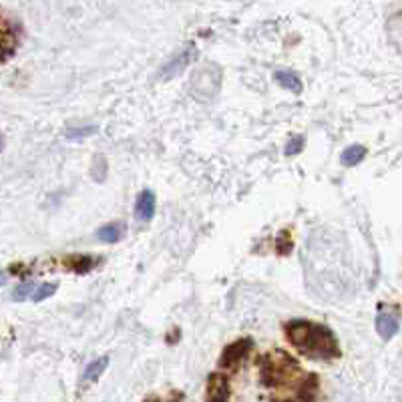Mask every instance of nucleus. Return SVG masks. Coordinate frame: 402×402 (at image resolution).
Listing matches in <instances>:
<instances>
[{
  "mask_svg": "<svg viewBox=\"0 0 402 402\" xmlns=\"http://www.w3.org/2000/svg\"><path fill=\"white\" fill-rule=\"evenodd\" d=\"M286 334L292 346L308 358L330 360L340 356L338 338L328 326L312 320H292L286 324Z\"/></svg>",
  "mask_w": 402,
  "mask_h": 402,
  "instance_id": "nucleus-1",
  "label": "nucleus"
},
{
  "mask_svg": "<svg viewBox=\"0 0 402 402\" xmlns=\"http://www.w3.org/2000/svg\"><path fill=\"white\" fill-rule=\"evenodd\" d=\"M222 85V71L213 64L205 67L198 71L191 79V93L196 99L200 101H207V99H213L220 91Z\"/></svg>",
  "mask_w": 402,
  "mask_h": 402,
  "instance_id": "nucleus-2",
  "label": "nucleus"
},
{
  "mask_svg": "<svg viewBox=\"0 0 402 402\" xmlns=\"http://www.w3.org/2000/svg\"><path fill=\"white\" fill-rule=\"evenodd\" d=\"M2 62H8L21 43V25L10 16H2Z\"/></svg>",
  "mask_w": 402,
  "mask_h": 402,
  "instance_id": "nucleus-3",
  "label": "nucleus"
},
{
  "mask_svg": "<svg viewBox=\"0 0 402 402\" xmlns=\"http://www.w3.org/2000/svg\"><path fill=\"white\" fill-rule=\"evenodd\" d=\"M254 348V340L252 338H239L230 346L224 348L222 358H220V366L222 368H235Z\"/></svg>",
  "mask_w": 402,
  "mask_h": 402,
  "instance_id": "nucleus-4",
  "label": "nucleus"
},
{
  "mask_svg": "<svg viewBox=\"0 0 402 402\" xmlns=\"http://www.w3.org/2000/svg\"><path fill=\"white\" fill-rule=\"evenodd\" d=\"M196 55H198L196 47L193 45H187L177 57H173L167 64H163V69L159 71V79L161 81H172V79H175L177 75H181L185 71V67L196 58Z\"/></svg>",
  "mask_w": 402,
  "mask_h": 402,
  "instance_id": "nucleus-5",
  "label": "nucleus"
},
{
  "mask_svg": "<svg viewBox=\"0 0 402 402\" xmlns=\"http://www.w3.org/2000/svg\"><path fill=\"white\" fill-rule=\"evenodd\" d=\"M230 399V388L226 376L220 373L211 374L207 380V402H228Z\"/></svg>",
  "mask_w": 402,
  "mask_h": 402,
  "instance_id": "nucleus-6",
  "label": "nucleus"
},
{
  "mask_svg": "<svg viewBox=\"0 0 402 402\" xmlns=\"http://www.w3.org/2000/svg\"><path fill=\"white\" fill-rule=\"evenodd\" d=\"M155 193L151 189H143L139 193V198L135 201V220L141 222V224H147L153 220L155 215Z\"/></svg>",
  "mask_w": 402,
  "mask_h": 402,
  "instance_id": "nucleus-7",
  "label": "nucleus"
},
{
  "mask_svg": "<svg viewBox=\"0 0 402 402\" xmlns=\"http://www.w3.org/2000/svg\"><path fill=\"white\" fill-rule=\"evenodd\" d=\"M399 330H401V322H399V316H394V314H378L376 316V332H378V336L382 338V340H390V338H394L397 334H399Z\"/></svg>",
  "mask_w": 402,
  "mask_h": 402,
  "instance_id": "nucleus-8",
  "label": "nucleus"
},
{
  "mask_svg": "<svg viewBox=\"0 0 402 402\" xmlns=\"http://www.w3.org/2000/svg\"><path fill=\"white\" fill-rule=\"evenodd\" d=\"M107 366H109V356H101V358H97V360H93L88 366L85 368V373H83V378H81V384L86 386V384H93V382H97L99 378H101V374L107 370Z\"/></svg>",
  "mask_w": 402,
  "mask_h": 402,
  "instance_id": "nucleus-9",
  "label": "nucleus"
},
{
  "mask_svg": "<svg viewBox=\"0 0 402 402\" xmlns=\"http://www.w3.org/2000/svg\"><path fill=\"white\" fill-rule=\"evenodd\" d=\"M274 79L278 81V85H282L284 88H287L289 93H294V95H300L302 93V81L298 79V75H294V73H289V71H276L274 73Z\"/></svg>",
  "mask_w": 402,
  "mask_h": 402,
  "instance_id": "nucleus-10",
  "label": "nucleus"
},
{
  "mask_svg": "<svg viewBox=\"0 0 402 402\" xmlns=\"http://www.w3.org/2000/svg\"><path fill=\"white\" fill-rule=\"evenodd\" d=\"M97 261H99V259H95L93 256H69L64 263H67V268L73 270L75 274H86V272H91V270L97 265Z\"/></svg>",
  "mask_w": 402,
  "mask_h": 402,
  "instance_id": "nucleus-11",
  "label": "nucleus"
},
{
  "mask_svg": "<svg viewBox=\"0 0 402 402\" xmlns=\"http://www.w3.org/2000/svg\"><path fill=\"white\" fill-rule=\"evenodd\" d=\"M364 157H366V147H364V145H352V147H348V149L342 151L340 161H342L344 167H354V165H358Z\"/></svg>",
  "mask_w": 402,
  "mask_h": 402,
  "instance_id": "nucleus-12",
  "label": "nucleus"
},
{
  "mask_svg": "<svg viewBox=\"0 0 402 402\" xmlns=\"http://www.w3.org/2000/svg\"><path fill=\"white\" fill-rule=\"evenodd\" d=\"M123 235V226L121 224H107L103 228L97 230V237L105 244H113V241H119Z\"/></svg>",
  "mask_w": 402,
  "mask_h": 402,
  "instance_id": "nucleus-13",
  "label": "nucleus"
},
{
  "mask_svg": "<svg viewBox=\"0 0 402 402\" xmlns=\"http://www.w3.org/2000/svg\"><path fill=\"white\" fill-rule=\"evenodd\" d=\"M36 284L34 282H25V284H21V286L14 287V292H12V300L14 302H25V300H29V298H32L34 294H36Z\"/></svg>",
  "mask_w": 402,
  "mask_h": 402,
  "instance_id": "nucleus-14",
  "label": "nucleus"
},
{
  "mask_svg": "<svg viewBox=\"0 0 402 402\" xmlns=\"http://www.w3.org/2000/svg\"><path fill=\"white\" fill-rule=\"evenodd\" d=\"M99 129L95 127V125H86V127H75V129H67L64 131V137L67 139H71V141H75V139H83V137H91V135H95Z\"/></svg>",
  "mask_w": 402,
  "mask_h": 402,
  "instance_id": "nucleus-15",
  "label": "nucleus"
},
{
  "mask_svg": "<svg viewBox=\"0 0 402 402\" xmlns=\"http://www.w3.org/2000/svg\"><path fill=\"white\" fill-rule=\"evenodd\" d=\"M58 284L57 282H51V284H43V286H38V289H36V294L32 296V302H43V300H47V298H51L55 292H57Z\"/></svg>",
  "mask_w": 402,
  "mask_h": 402,
  "instance_id": "nucleus-16",
  "label": "nucleus"
},
{
  "mask_svg": "<svg viewBox=\"0 0 402 402\" xmlns=\"http://www.w3.org/2000/svg\"><path fill=\"white\" fill-rule=\"evenodd\" d=\"M91 173H93V177L99 179V181H103V179L107 177V161H105L103 155H97V157H95V163H93Z\"/></svg>",
  "mask_w": 402,
  "mask_h": 402,
  "instance_id": "nucleus-17",
  "label": "nucleus"
},
{
  "mask_svg": "<svg viewBox=\"0 0 402 402\" xmlns=\"http://www.w3.org/2000/svg\"><path fill=\"white\" fill-rule=\"evenodd\" d=\"M276 250H278V254H282V256L289 254V250H292V241H289V233H287V231H282V233L278 235Z\"/></svg>",
  "mask_w": 402,
  "mask_h": 402,
  "instance_id": "nucleus-18",
  "label": "nucleus"
},
{
  "mask_svg": "<svg viewBox=\"0 0 402 402\" xmlns=\"http://www.w3.org/2000/svg\"><path fill=\"white\" fill-rule=\"evenodd\" d=\"M302 149H304V137H294V139L287 141L284 153H286V155H298Z\"/></svg>",
  "mask_w": 402,
  "mask_h": 402,
  "instance_id": "nucleus-19",
  "label": "nucleus"
}]
</instances>
